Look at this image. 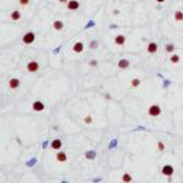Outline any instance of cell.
I'll list each match as a JSON object with an SVG mask.
<instances>
[{
	"instance_id": "obj_1",
	"label": "cell",
	"mask_w": 183,
	"mask_h": 183,
	"mask_svg": "<svg viewBox=\"0 0 183 183\" xmlns=\"http://www.w3.org/2000/svg\"><path fill=\"white\" fill-rule=\"evenodd\" d=\"M148 115L150 117H157L161 115V108L156 104H153L148 108Z\"/></svg>"
},
{
	"instance_id": "obj_2",
	"label": "cell",
	"mask_w": 183,
	"mask_h": 183,
	"mask_svg": "<svg viewBox=\"0 0 183 183\" xmlns=\"http://www.w3.org/2000/svg\"><path fill=\"white\" fill-rule=\"evenodd\" d=\"M34 40H35V34H34L33 32H27V33L22 37V42H23V44H26V45L32 44Z\"/></svg>"
},
{
	"instance_id": "obj_3",
	"label": "cell",
	"mask_w": 183,
	"mask_h": 183,
	"mask_svg": "<svg viewBox=\"0 0 183 183\" xmlns=\"http://www.w3.org/2000/svg\"><path fill=\"white\" fill-rule=\"evenodd\" d=\"M173 172H175V168H173L172 165H165V166H162V168H161L162 176L171 177V176L173 175Z\"/></svg>"
},
{
	"instance_id": "obj_4",
	"label": "cell",
	"mask_w": 183,
	"mask_h": 183,
	"mask_svg": "<svg viewBox=\"0 0 183 183\" xmlns=\"http://www.w3.org/2000/svg\"><path fill=\"white\" fill-rule=\"evenodd\" d=\"M27 71L29 73H35L39 71V64L37 61H29L27 64Z\"/></svg>"
},
{
	"instance_id": "obj_5",
	"label": "cell",
	"mask_w": 183,
	"mask_h": 183,
	"mask_svg": "<svg viewBox=\"0 0 183 183\" xmlns=\"http://www.w3.org/2000/svg\"><path fill=\"white\" fill-rule=\"evenodd\" d=\"M32 109H33V111H35V113H42V111H44V109H45V105L40 102V100H37V102H34L32 104Z\"/></svg>"
},
{
	"instance_id": "obj_6",
	"label": "cell",
	"mask_w": 183,
	"mask_h": 183,
	"mask_svg": "<svg viewBox=\"0 0 183 183\" xmlns=\"http://www.w3.org/2000/svg\"><path fill=\"white\" fill-rule=\"evenodd\" d=\"M159 49V45L155 43V42H150L148 45H146V51H148V54H156V51Z\"/></svg>"
},
{
	"instance_id": "obj_7",
	"label": "cell",
	"mask_w": 183,
	"mask_h": 183,
	"mask_svg": "<svg viewBox=\"0 0 183 183\" xmlns=\"http://www.w3.org/2000/svg\"><path fill=\"white\" fill-rule=\"evenodd\" d=\"M66 6L70 11H75V10H78L79 9V1L77 0H68V3L66 4Z\"/></svg>"
},
{
	"instance_id": "obj_8",
	"label": "cell",
	"mask_w": 183,
	"mask_h": 183,
	"mask_svg": "<svg viewBox=\"0 0 183 183\" xmlns=\"http://www.w3.org/2000/svg\"><path fill=\"white\" fill-rule=\"evenodd\" d=\"M72 50L76 52V54H81V52L84 51V44L82 42H76L72 46Z\"/></svg>"
},
{
	"instance_id": "obj_9",
	"label": "cell",
	"mask_w": 183,
	"mask_h": 183,
	"mask_svg": "<svg viewBox=\"0 0 183 183\" xmlns=\"http://www.w3.org/2000/svg\"><path fill=\"white\" fill-rule=\"evenodd\" d=\"M20 86V79L19 78H10L9 79V88L11 90H16Z\"/></svg>"
},
{
	"instance_id": "obj_10",
	"label": "cell",
	"mask_w": 183,
	"mask_h": 183,
	"mask_svg": "<svg viewBox=\"0 0 183 183\" xmlns=\"http://www.w3.org/2000/svg\"><path fill=\"white\" fill-rule=\"evenodd\" d=\"M114 40H115V44L116 45L122 46V45H125V43H126V37L123 34H117Z\"/></svg>"
},
{
	"instance_id": "obj_11",
	"label": "cell",
	"mask_w": 183,
	"mask_h": 183,
	"mask_svg": "<svg viewBox=\"0 0 183 183\" xmlns=\"http://www.w3.org/2000/svg\"><path fill=\"white\" fill-rule=\"evenodd\" d=\"M50 146H51V149H54V150H60L61 146H62V142L60 139H54L50 143Z\"/></svg>"
},
{
	"instance_id": "obj_12",
	"label": "cell",
	"mask_w": 183,
	"mask_h": 183,
	"mask_svg": "<svg viewBox=\"0 0 183 183\" xmlns=\"http://www.w3.org/2000/svg\"><path fill=\"white\" fill-rule=\"evenodd\" d=\"M56 160L59 162H66L67 161V155L65 151H57L56 154Z\"/></svg>"
},
{
	"instance_id": "obj_13",
	"label": "cell",
	"mask_w": 183,
	"mask_h": 183,
	"mask_svg": "<svg viewBox=\"0 0 183 183\" xmlns=\"http://www.w3.org/2000/svg\"><path fill=\"white\" fill-rule=\"evenodd\" d=\"M52 28H54L56 32H60L61 29L64 28V22H62L61 20H56V21H54V22H52Z\"/></svg>"
},
{
	"instance_id": "obj_14",
	"label": "cell",
	"mask_w": 183,
	"mask_h": 183,
	"mask_svg": "<svg viewBox=\"0 0 183 183\" xmlns=\"http://www.w3.org/2000/svg\"><path fill=\"white\" fill-rule=\"evenodd\" d=\"M173 20L176 22H183V11L176 10L173 12Z\"/></svg>"
},
{
	"instance_id": "obj_15",
	"label": "cell",
	"mask_w": 183,
	"mask_h": 183,
	"mask_svg": "<svg viewBox=\"0 0 183 183\" xmlns=\"http://www.w3.org/2000/svg\"><path fill=\"white\" fill-rule=\"evenodd\" d=\"M21 16L22 15H21V12H20L19 10H14L10 14V20L11 21H19L21 19Z\"/></svg>"
},
{
	"instance_id": "obj_16",
	"label": "cell",
	"mask_w": 183,
	"mask_h": 183,
	"mask_svg": "<svg viewBox=\"0 0 183 183\" xmlns=\"http://www.w3.org/2000/svg\"><path fill=\"white\" fill-rule=\"evenodd\" d=\"M117 66H119L120 68H122V70H125L129 66V61L127 60V59H121V60L117 62Z\"/></svg>"
},
{
	"instance_id": "obj_17",
	"label": "cell",
	"mask_w": 183,
	"mask_h": 183,
	"mask_svg": "<svg viewBox=\"0 0 183 183\" xmlns=\"http://www.w3.org/2000/svg\"><path fill=\"white\" fill-rule=\"evenodd\" d=\"M170 61L176 65V64H178V62L181 61V57H180L178 54H171V56H170Z\"/></svg>"
},
{
	"instance_id": "obj_18",
	"label": "cell",
	"mask_w": 183,
	"mask_h": 183,
	"mask_svg": "<svg viewBox=\"0 0 183 183\" xmlns=\"http://www.w3.org/2000/svg\"><path fill=\"white\" fill-rule=\"evenodd\" d=\"M122 182H125V183H129V182H132L133 181V178H132V176L129 175L128 172H126V173H123L122 175Z\"/></svg>"
},
{
	"instance_id": "obj_19",
	"label": "cell",
	"mask_w": 183,
	"mask_h": 183,
	"mask_svg": "<svg viewBox=\"0 0 183 183\" xmlns=\"http://www.w3.org/2000/svg\"><path fill=\"white\" fill-rule=\"evenodd\" d=\"M140 86V79L139 78H133L131 81V88H133V89H135V88H138Z\"/></svg>"
},
{
	"instance_id": "obj_20",
	"label": "cell",
	"mask_w": 183,
	"mask_h": 183,
	"mask_svg": "<svg viewBox=\"0 0 183 183\" xmlns=\"http://www.w3.org/2000/svg\"><path fill=\"white\" fill-rule=\"evenodd\" d=\"M165 51L168 52V54H172V52L175 51V45L171 44V43L166 44V45H165Z\"/></svg>"
},
{
	"instance_id": "obj_21",
	"label": "cell",
	"mask_w": 183,
	"mask_h": 183,
	"mask_svg": "<svg viewBox=\"0 0 183 183\" xmlns=\"http://www.w3.org/2000/svg\"><path fill=\"white\" fill-rule=\"evenodd\" d=\"M83 122L86 123V125H92L93 123V116L92 115H87L83 117Z\"/></svg>"
},
{
	"instance_id": "obj_22",
	"label": "cell",
	"mask_w": 183,
	"mask_h": 183,
	"mask_svg": "<svg viewBox=\"0 0 183 183\" xmlns=\"http://www.w3.org/2000/svg\"><path fill=\"white\" fill-rule=\"evenodd\" d=\"M156 148H157V151H164L165 149H166V146H165V143L161 140H159L156 143Z\"/></svg>"
},
{
	"instance_id": "obj_23",
	"label": "cell",
	"mask_w": 183,
	"mask_h": 183,
	"mask_svg": "<svg viewBox=\"0 0 183 183\" xmlns=\"http://www.w3.org/2000/svg\"><path fill=\"white\" fill-rule=\"evenodd\" d=\"M19 4L21 5V6H27V5L29 4V0H19Z\"/></svg>"
},
{
	"instance_id": "obj_24",
	"label": "cell",
	"mask_w": 183,
	"mask_h": 183,
	"mask_svg": "<svg viewBox=\"0 0 183 183\" xmlns=\"http://www.w3.org/2000/svg\"><path fill=\"white\" fill-rule=\"evenodd\" d=\"M98 65V61L97 60H90L89 61V66H92V67H95Z\"/></svg>"
},
{
	"instance_id": "obj_25",
	"label": "cell",
	"mask_w": 183,
	"mask_h": 183,
	"mask_svg": "<svg viewBox=\"0 0 183 183\" xmlns=\"http://www.w3.org/2000/svg\"><path fill=\"white\" fill-rule=\"evenodd\" d=\"M59 3H60V4H67L68 0H59Z\"/></svg>"
},
{
	"instance_id": "obj_26",
	"label": "cell",
	"mask_w": 183,
	"mask_h": 183,
	"mask_svg": "<svg viewBox=\"0 0 183 183\" xmlns=\"http://www.w3.org/2000/svg\"><path fill=\"white\" fill-rule=\"evenodd\" d=\"M95 45H97V43H95V42H92L89 46H90V48H94V46H95Z\"/></svg>"
},
{
	"instance_id": "obj_27",
	"label": "cell",
	"mask_w": 183,
	"mask_h": 183,
	"mask_svg": "<svg viewBox=\"0 0 183 183\" xmlns=\"http://www.w3.org/2000/svg\"><path fill=\"white\" fill-rule=\"evenodd\" d=\"M114 14H115V15H119V14H120V12H119V10H115V11H114Z\"/></svg>"
},
{
	"instance_id": "obj_28",
	"label": "cell",
	"mask_w": 183,
	"mask_h": 183,
	"mask_svg": "<svg viewBox=\"0 0 183 183\" xmlns=\"http://www.w3.org/2000/svg\"><path fill=\"white\" fill-rule=\"evenodd\" d=\"M156 1H157V3H164L165 0H156Z\"/></svg>"
}]
</instances>
